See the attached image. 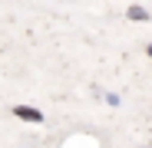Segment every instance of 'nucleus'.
Masks as SVG:
<instances>
[{"mask_svg":"<svg viewBox=\"0 0 152 148\" xmlns=\"http://www.w3.org/2000/svg\"><path fill=\"white\" fill-rule=\"evenodd\" d=\"M149 56H152V43H149Z\"/></svg>","mask_w":152,"mask_h":148,"instance_id":"obj_3","label":"nucleus"},{"mask_svg":"<svg viewBox=\"0 0 152 148\" xmlns=\"http://www.w3.org/2000/svg\"><path fill=\"white\" fill-rule=\"evenodd\" d=\"M126 13H129V20H149V10L145 7H129Z\"/></svg>","mask_w":152,"mask_h":148,"instance_id":"obj_2","label":"nucleus"},{"mask_svg":"<svg viewBox=\"0 0 152 148\" xmlns=\"http://www.w3.org/2000/svg\"><path fill=\"white\" fill-rule=\"evenodd\" d=\"M13 115L17 118H27V122H43V112L33 109V105H13Z\"/></svg>","mask_w":152,"mask_h":148,"instance_id":"obj_1","label":"nucleus"}]
</instances>
